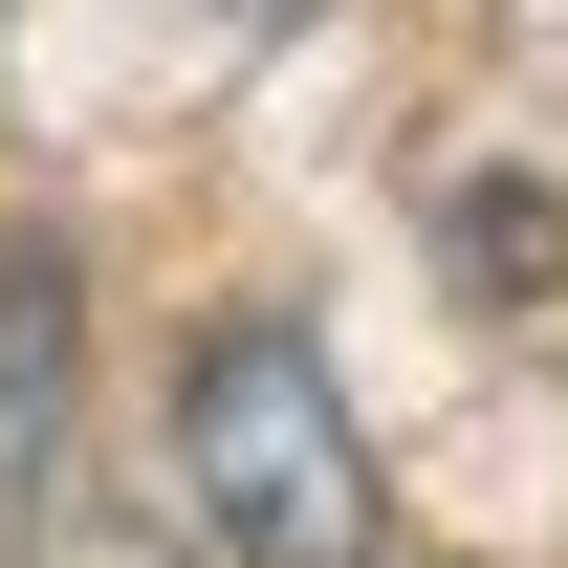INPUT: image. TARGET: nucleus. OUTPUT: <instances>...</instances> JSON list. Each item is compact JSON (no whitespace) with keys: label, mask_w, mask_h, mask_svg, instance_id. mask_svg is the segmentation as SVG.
I'll list each match as a JSON object with an SVG mask.
<instances>
[{"label":"nucleus","mask_w":568,"mask_h":568,"mask_svg":"<svg viewBox=\"0 0 568 568\" xmlns=\"http://www.w3.org/2000/svg\"><path fill=\"white\" fill-rule=\"evenodd\" d=\"M44 525V503H22ZM44 568H197V525H44Z\"/></svg>","instance_id":"obj_3"},{"label":"nucleus","mask_w":568,"mask_h":568,"mask_svg":"<svg viewBox=\"0 0 568 568\" xmlns=\"http://www.w3.org/2000/svg\"><path fill=\"white\" fill-rule=\"evenodd\" d=\"M241 22H306V0H241Z\"/></svg>","instance_id":"obj_4"},{"label":"nucleus","mask_w":568,"mask_h":568,"mask_svg":"<svg viewBox=\"0 0 568 568\" xmlns=\"http://www.w3.org/2000/svg\"><path fill=\"white\" fill-rule=\"evenodd\" d=\"M175 525L241 568H372V437L306 306H241L175 351Z\"/></svg>","instance_id":"obj_1"},{"label":"nucleus","mask_w":568,"mask_h":568,"mask_svg":"<svg viewBox=\"0 0 568 568\" xmlns=\"http://www.w3.org/2000/svg\"><path fill=\"white\" fill-rule=\"evenodd\" d=\"M67 351H88V284L44 241H0V525L67 481Z\"/></svg>","instance_id":"obj_2"}]
</instances>
